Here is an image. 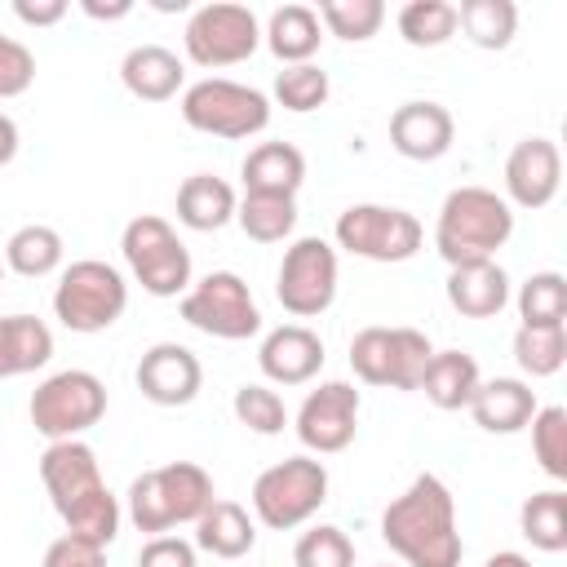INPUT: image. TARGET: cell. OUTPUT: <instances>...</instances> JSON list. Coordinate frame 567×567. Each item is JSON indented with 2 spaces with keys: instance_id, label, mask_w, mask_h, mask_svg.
Instances as JSON below:
<instances>
[{
  "instance_id": "3957f363",
  "label": "cell",
  "mask_w": 567,
  "mask_h": 567,
  "mask_svg": "<svg viewBox=\"0 0 567 567\" xmlns=\"http://www.w3.org/2000/svg\"><path fill=\"white\" fill-rule=\"evenodd\" d=\"M514 235V208L487 186H456L434 221V248L447 266L496 261V248Z\"/></svg>"
},
{
  "instance_id": "d590c367",
  "label": "cell",
  "mask_w": 567,
  "mask_h": 567,
  "mask_svg": "<svg viewBox=\"0 0 567 567\" xmlns=\"http://www.w3.org/2000/svg\"><path fill=\"white\" fill-rule=\"evenodd\" d=\"M518 319L527 328H549L567 319V279L558 270H536L518 288Z\"/></svg>"
},
{
  "instance_id": "7dc6e473",
  "label": "cell",
  "mask_w": 567,
  "mask_h": 567,
  "mask_svg": "<svg viewBox=\"0 0 567 567\" xmlns=\"http://www.w3.org/2000/svg\"><path fill=\"white\" fill-rule=\"evenodd\" d=\"M483 567H532V558H523V554H514V549H501V554H492Z\"/></svg>"
},
{
  "instance_id": "f6af8a7d",
  "label": "cell",
  "mask_w": 567,
  "mask_h": 567,
  "mask_svg": "<svg viewBox=\"0 0 567 567\" xmlns=\"http://www.w3.org/2000/svg\"><path fill=\"white\" fill-rule=\"evenodd\" d=\"M80 9L89 13V18H97V22H111V18H124L133 4L128 0H115V4H97V0H80Z\"/></svg>"
},
{
  "instance_id": "4316f807",
  "label": "cell",
  "mask_w": 567,
  "mask_h": 567,
  "mask_svg": "<svg viewBox=\"0 0 567 567\" xmlns=\"http://www.w3.org/2000/svg\"><path fill=\"white\" fill-rule=\"evenodd\" d=\"M235 190L213 173H190L177 186V221L190 230H221L235 217Z\"/></svg>"
},
{
  "instance_id": "484cf974",
  "label": "cell",
  "mask_w": 567,
  "mask_h": 567,
  "mask_svg": "<svg viewBox=\"0 0 567 567\" xmlns=\"http://www.w3.org/2000/svg\"><path fill=\"white\" fill-rule=\"evenodd\" d=\"M478 381H483V377H478L474 354H465V350H434V359H430V368H425V377H421V390H425V399H430L434 408L461 412V408H470Z\"/></svg>"
},
{
  "instance_id": "836d02e7",
  "label": "cell",
  "mask_w": 567,
  "mask_h": 567,
  "mask_svg": "<svg viewBox=\"0 0 567 567\" xmlns=\"http://www.w3.org/2000/svg\"><path fill=\"white\" fill-rule=\"evenodd\" d=\"M514 359L527 377H554L567 363V328L549 323V328H527L518 323L514 332Z\"/></svg>"
},
{
  "instance_id": "74e56055",
  "label": "cell",
  "mask_w": 567,
  "mask_h": 567,
  "mask_svg": "<svg viewBox=\"0 0 567 567\" xmlns=\"http://www.w3.org/2000/svg\"><path fill=\"white\" fill-rule=\"evenodd\" d=\"M532 425V452H536V465L549 474V478H567V408H536V416L527 421Z\"/></svg>"
},
{
  "instance_id": "2e32d148",
  "label": "cell",
  "mask_w": 567,
  "mask_h": 567,
  "mask_svg": "<svg viewBox=\"0 0 567 567\" xmlns=\"http://www.w3.org/2000/svg\"><path fill=\"white\" fill-rule=\"evenodd\" d=\"M199 385H204V368H199L195 350H186L177 341H159L137 359V390L155 408H182L199 394Z\"/></svg>"
},
{
  "instance_id": "4fadbf2b",
  "label": "cell",
  "mask_w": 567,
  "mask_h": 567,
  "mask_svg": "<svg viewBox=\"0 0 567 567\" xmlns=\"http://www.w3.org/2000/svg\"><path fill=\"white\" fill-rule=\"evenodd\" d=\"M182 44H186V58L195 66H235L244 58L257 53L261 44V27H257V13L248 4H204L190 13L186 31H182Z\"/></svg>"
},
{
  "instance_id": "b9f144b4",
  "label": "cell",
  "mask_w": 567,
  "mask_h": 567,
  "mask_svg": "<svg viewBox=\"0 0 567 567\" xmlns=\"http://www.w3.org/2000/svg\"><path fill=\"white\" fill-rule=\"evenodd\" d=\"M137 567H199V558H195V545H190V540L164 532V536H151V540L142 545Z\"/></svg>"
},
{
  "instance_id": "5bb4252c",
  "label": "cell",
  "mask_w": 567,
  "mask_h": 567,
  "mask_svg": "<svg viewBox=\"0 0 567 567\" xmlns=\"http://www.w3.org/2000/svg\"><path fill=\"white\" fill-rule=\"evenodd\" d=\"M275 297L297 319L323 315L332 306V297H337V248L328 239H319V235L297 239L279 261Z\"/></svg>"
},
{
  "instance_id": "f546056e",
  "label": "cell",
  "mask_w": 567,
  "mask_h": 567,
  "mask_svg": "<svg viewBox=\"0 0 567 567\" xmlns=\"http://www.w3.org/2000/svg\"><path fill=\"white\" fill-rule=\"evenodd\" d=\"M235 221L248 239L279 244L297 226V199H288V195H248L244 190V199L235 204Z\"/></svg>"
},
{
  "instance_id": "6da1fadb",
  "label": "cell",
  "mask_w": 567,
  "mask_h": 567,
  "mask_svg": "<svg viewBox=\"0 0 567 567\" xmlns=\"http://www.w3.org/2000/svg\"><path fill=\"white\" fill-rule=\"evenodd\" d=\"M40 478H44V492L58 518L66 523V536L97 545V549H106L120 536V501L102 483L97 452L89 443L80 439L49 443L40 456Z\"/></svg>"
},
{
  "instance_id": "ba28073f",
  "label": "cell",
  "mask_w": 567,
  "mask_h": 567,
  "mask_svg": "<svg viewBox=\"0 0 567 567\" xmlns=\"http://www.w3.org/2000/svg\"><path fill=\"white\" fill-rule=\"evenodd\" d=\"M323 501H328V470L315 456H288L261 470L252 483V514L275 532L301 527Z\"/></svg>"
},
{
  "instance_id": "5b68a950",
  "label": "cell",
  "mask_w": 567,
  "mask_h": 567,
  "mask_svg": "<svg viewBox=\"0 0 567 567\" xmlns=\"http://www.w3.org/2000/svg\"><path fill=\"white\" fill-rule=\"evenodd\" d=\"M128 306V284L111 261H71L53 288V315L71 332H106Z\"/></svg>"
},
{
  "instance_id": "bcb514c9",
  "label": "cell",
  "mask_w": 567,
  "mask_h": 567,
  "mask_svg": "<svg viewBox=\"0 0 567 567\" xmlns=\"http://www.w3.org/2000/svg\"><path fill=\"white\" fill-rule=\"evenodd\" d=\"M18 155V124L9 115H0V168Z\"/></svg>"
},
{
  "instance_id": "e0dca14e",
  "label": "cell",
  "mask_w": 567,
  "mask_h": 567,
  "mask_svg": "<svg viewBox=\"0 0 567 567\" xmlns=\"http://www.w3.org/2000/svg\"><path fill=\"white\" fill-rule=\"evenodd\" d=\"M558 182H563V159H558V146L549 137H523L509 159H505V204H518V208H545L554 195H558Z\"/></svg>"
},
{
  "instance_id": "603a6c76",
  "label": "cell",
  "mask_w": 567,
  "mask_h": 567,
  "mask_svg": "<svg viewBox=\"0 0 567 567\" xmlns=\"http://www.w3.org/2000/svg\"><path fill=\"white\" fill-rule=\"evenodd\" d=\"M182 75H186L182 71V58L173 49H164V44H137L120 62L124 89L133 97H142V102H168V97H177Z\"/></svg>"
},
{
  "instance_id": "1f68e13d",
  "label": "cell",
  "mask_w": 567,
  "mask_h": 567,
  "mask_svg": "<svg viewBox=\"0 0 567 567\" xmlns=\"http://www.w3.org/2000/svg\"><path fill=\"white\" fill-rule=\"evenodd\" d=\"M518 527H523V536H527L536 549H545V554L567 549V496H563L558 487L532 492V496L523 501V509H518Z\"/></svg>"
},
{
  "instance_id": "7c38bea8",
  "label": "cell",
  "mask_w": 567,
  "mask_h": 567,
  "mask_svg": "<svg viewBox=\"0 0 567 567\" xmlns=\"http://www.w3.org/2000/svg\"><path fill=\"white\" fill-rule=\"evenodd\" d=\"M182 319L208 337L244 341L261 328V310L235 270H213L182 292Z\"/></svg>"
},
{
  "instance_id": "52a82bcc",
  "label": "cell",
  "mask_w": 567,
  "mask_h": 567,
  "mask_svg": "<svg viewBox=\"0 0 567 567\" xmlns=\"http://www.w3.org/2000/svg\"><path fill=\"white\" fill-rule=\"evenodd\" d=\"M430 359H434V346L416 328H363L350 341L354 377L385 390H421Z\"/></svg>"
},
{
  "instance_id": "d6986e66",
  "label": "cell",
  "mask_w": 567,
  "mask_h": 567,
  "mask_svg": "<svg viewBox=\"0 0 567 567\" xmlns=\"http://www.w3.org/2000/svg\"><path fill=\"white\" fill-rule=\"evenodd\" d=\"M257 363H261L266 381H275V385H306V381L323 368V341H319V332H310L306 323L270 328V332L261 337Z\"/></svg>"
},
{
  "instance_id": "ab89813d",
  "label": "cell",
  "mask_w": 567,
  "mask_h": 567,
  "mask_svg": "<svg viewBox=\"0 0 567 567\" xmlns=\"http://www.w3.org/2000/svg\"><path fill=\"white\" fill-rule=\"evenodd\" d=\"M292 563H297V567H354V545H350V536H346L341 527L319 523V527H310V532L297 540Z\"/></svg>"
},
{
  "instance_id": "f35d334b",
  "label": "cell",
  "mask_w": 567,
  "mask_h": 567,
  "mask_svg": "<svg viewBox=\"0 0 567 567\" xmlns=\"http://www.w3.org/2000/svg\"><path fill=\"white\" fill-rule=\"evenodd\" d=\"M235 421L239 425H248L252 434H279L284 425H288V408H284V399L270 390V385H239L235 390Z\"/></svg>"
},
{
  "instance_id": "c3c4849f",
  "label": "cell",
  "mask_w": 567,
  "mask_h": 567,
  "mask_svg": "<svg viewBox=\"0 0 567 567\" xmlns=\"http://www.w3.org/2000/svg\"><path fill=\"white\" fill-rule=\"evenodd\" d=\"M0 284H4V261H0Z\"/></svg>"
},
{
  "instance_id": "d4e9b609",
  "label": "cell",
  "mask_w": 567,
  "mask_h": 567,
  "mask_svg": "<svg viewBox=\"0 0 567 567\" xmlns=\"http://www.w3.org/2000/svg\"><path fill=\"white\" fill-rule=\"evenodd\" d=\"M195 545L213 558H244L257 545V527L248 518L244 505L235 501H213L199 518H195Z\"/></svg>"
},
{
  "instance_id": "9a60e30c",
  "label": "cell",
  "mask_w": 567,
  "mask_h": 567,
  "mask_svg": "<svg viewBox=\"0 0 567 567\" xmlns=\"http://www.w3.org/2000/svg\"><path fill=\"white\" fill-rule=\"evenodd\" d=\"M354 425H359V390L350 381H323L297 408V439L319 456L346 452L354 443Z\"/></svg>"
},
{
  "instance_id": "44dd1931",
  "label": "cell",
  "mask_w": 567,
  "mask_h": 567,
  "mask_svg": "<svg viewBox=\"0 0 567 567\" xmlns=\"http://www.w3.org/2000/svg\"><path fill=\"white\" fill-rule=\"evenodd\" d=\"M239 177H244L248 195H288V199H297V190L306 182V155L292 142H261L244 155Z\"/></svg>"
},
{
  "instance_id": "7bdbcfd3",
  "label": "cell",
  "mask_w": 567,
  "mask_h": 567,
  "mask_svg": "<svg viewBox=\"0 0 567 567\" xmlns=\"http://www.w3.org/2000/svg\"><path fill=\"white\" fill-rule=\"evenodd\" d=\"M44 567H106V558H102L97 545H84L75 536H58L44 549Z\"/></svg>"
},
{
  "instance_id": "8fae6325",
  "label": "cell",
  "mask_w": 567,
  "mask_h": 567,
  "mask_svg": "<svg viewBox=\"0 0 567 567\" xmlns=\"http://www.w3.org/2000/svg\"><path fill=\"white\" fill-rule=\"evenodd\" d=\"M425 230L408 208L390 204H350L337 217V244L363 261H408L416 257Z\"/></svg>"
},
{
  "instance_id": "60d3db41",
  "label": "cell",
  "mask_w": 567,
  "mask_h": 567,
  "mask_svg": "<svg viewBox=\"0 0 567 567\" xmlns=\"http://www.w3.org/2000/svg\"><path fill=\"white\" fill-rule=\"evenodd\" d=\"M35 80V53L13 40V35H0V97H22Z\"/></svg>"
},
{
  "instance_id": "30bf717a",
  "label": "cell",
  "mask_w": 567,
  "mask_h": 567,
  "mask_svg": "<svg viewBox=\"0 0 567 567\" xmlns=\"http://www.w3.org/2000/svg\"><path fill=\"white\" fill-rule=\"evenodd\" d=\"M102 412H106V385L84 368L53 372L31 394V425L49 443L80 439L84 430H93L102 421Z\"/></svg>"
},
{
  "instance_id": "d6a6232c",
  "label": "cell",
  "mask_w": 567,
  "mask_h": 567,
  "mask_svg": "<svg viewBox=\"0 0 567 567\" xmlns=\"http://www.w3.org/2000/svg\"><path fill=\"white\" fill-rule=\"evenodd\" d=\"M399 35L412 49H439L456 35V4L447 0H408L399 9Z\"/></svg>"
},
{
  "instance_id": "8992f818",
  "label": "cell",
  "mask_w": 567,
  "mask_h": 567,
  "mask_svg": "<svg viewBox=\"0 0 567 567\" xmlns=\"http://www.w3.org/2000/svg\"><path fill=\"white\" fill-rule=\"evenodd\" d=\"M182 120L208 137H252L270 124V97L252 84L208 75L182 93Z\"/></svg>"
},
{
  "instance_id": "8d00e7d4",
  "label": "cell",
  "mask_w": 567,
  "mask_h": 567,
  "mask_svg": "<svg viewBox=\"0 0 567 567\" xmlns=\"http://www.w3.org/2000/svg\"><path fill=\"white\" fill-rule=\"evenodd\" d=\"M328 93H332L328 71H323V66H315V62H297V66H284V71L275 75V102H279L284 111L306 115V111L323 106V102H328Z\"/></svg>"
},
{
  "instance_id": "277c9868",
  "label": "cell",
  "mask_w": 567,
  "mask_h": 567,
  "mask_svg": "<svg viewBox=\"0 0 567 567\" xmlns=\"http://www.w3.org/2000/svg\"><path fill=\"white\" fill-rule=\"evenodd\" d=\"M213 501V478L195 461H168L128 483V518L146 536H164L177 523H195Z\"/></svg>"
},
{
  "instance_id": "7a4b0ae2",
  "label": "cell",
  "mask_w": 567,
  "mask_h": 567,
  "mask_svg": "<svg viewBox=\"0 0 567 567\" xmlns=\"http://www.w3.org/2000/svg\"><path fill=\"white\" fill-rule=\"evenodd\" d=\"M381 536L408 567H461L456 501L439 474H416L412 487L385 505Z\"/></svg>"
},
{
  "instance_id": "ee69618b",
  "label": "cell",
  "mask_w": 567,
  "mask_h": 567,
  "mask_svg": "<svg viewBox=\"0 0 567 567\" xmlns=\"http://www.w3.org/2000/svg\"><path fill=\"white\" fill-rule=\"evenodd\" d=\"M13 13L27 27H53L66 18V0H13Z\"/></svg>"
},
{
  "instance_id": "f1b7e54d",
  "label": "cell",
  "mask_w": 567,
  "mask_h": 567,
  "mask_svg": "<svg viewBox=\"0 0 567 567\" xmlns=\"http://www.w3.org/2000/svg\"><path fill=\"white\" fill-rule=\"evenodd\" d=\"M4 266H9L13 275H22V279H44V275H53V270L62 266V235H58L53 226H40V221L18 226V230L9 235V244H4Z\"/></svg>"
},
{
  "instance_id": "9c48e42d",
  "label": "cell",
  "mask_w": 567,
  "mask_h": 567,
  "mask_svg": "<svg viewBox=\"0 0 567 567\" xmlns=\"http://www.w3.org/2000/svg\"><path fill=\"white\" fill-rule=\"evenodd\" d=\"M120 252H124L133 279L151 297H177L190 288V252L164 217H155V213L133 217L120 235Z\"/></svg>"
},
{
  "instance_id": "ffe728a7",
  "label": "cell",
  "mask_w": 567,
  "mask_h": 567,
  "mask_svg": "<svg viewBox=\"0 0 567 567\" xmlns=\"http://www.w3.org/2000/svg\"><path fill=\"white\" fill-rule=\"evenodd\" d=\"M470 416L487 434H518L536 416V390L527 381H518V377L478 381V390L470 399Z\"/></svg>"
},
{
  "instance_id": "ac0fdd59",
  "label": "cell",
  "mask_w": 567,
  "mask_h": 567,
  "mask_svg": "<svg viewBox=\"0 0 567 567\" xmlns=\"http://www.w3.org/2000/svg\"><path fill=\"white\" fill-rule=\"evenodd\" d=\"M452 137H456V124L443 102H403L390 115V146L403 159H416V164L443 159L452 151Z\"/></svg>"
},
{
  "instance_id": "7402d4cb",
  "label": "cell",
  "mask_w": 567,
  "mask_h": 567,
  "mask_svg": "<svg viewBox=\"0 0 567 567\" xmlns=\"http://www.w3.org/2000/svg\"><path fill=\"white\" fill-rule=\"evenodd\" d=\"M447 301L465 319H492L509 306V275L496 261H470L452 266L447 275Z\"/></svg>"
},
{
  "instance_id": "4dcf8cb0",
  "label": "cell",
  "mask_w": 567,
  "mask_h": 567,
  "mask_svg": "<svg viewBox=\"0 0 567 567\" xmlns=\"http://www.w3.org/2000/svg\"><path fill=\"white\" fill-rule=\"evenodd\" d=\"M456 27L478 49H505L518 31V4L514 0H461Z\"/></svg>"
},
{
  "instance_id": "83f0119b",
  "label": "cell",
  "mask_w": 567,
  "mask_h": 567,
  "mask_svg": "<svg viewBox=\"0 0 567 567\" xmlns=\"http://www.w3.org/2000/svg\"><path fill=\"white\" fill-rule=\"evenodd\" d=\"M319 40H323V27H319V13L310 4H284L266 22V44L284 66L310 62L319 53Z\"/></svg>"
},
{
  "instance_id": "e575fe53",
  "label": "cell",
  "mask_w": 567,
  "mask_h": 567,
  "mask_svg": "<svg viewBox=\"0 0 567 567\" xmlns=\"http://www.w3.org/2000/svg\"><path fill=\"white\" fill-rule=\"evenodd\" d=\"M319 27H328V35L337 40H372L385 22V4L381 0H319Z\"/></svg>"
},
{
  "instance_id": "cb8c5ba5",
  "label": "cell",
  "mask_w": 567,
  "mask_h": 567,
  "mask_svg": "<svg viewBox=\"0 0 567 567\" xmlns=\"http://www.w3.org/2000/svg\"><path fill=\"white\" fill-rule=\"evenodd\" d=\"M53 359V332L35 315H4L0 319V381L35 372Z\"/></svg>"
}]
</instances>
